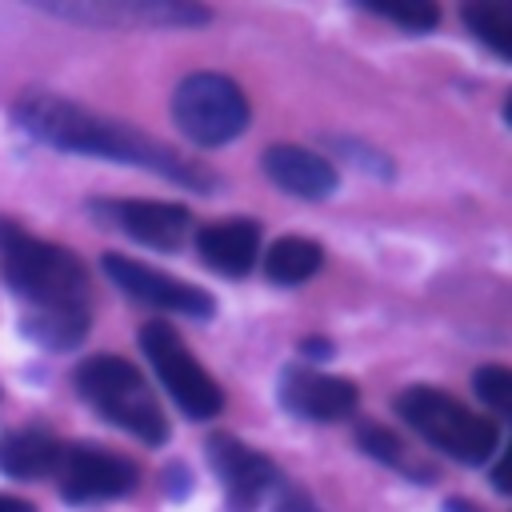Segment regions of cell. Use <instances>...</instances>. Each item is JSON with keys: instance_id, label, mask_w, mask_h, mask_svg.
Masks as SVG:
<instances>
[{"instance_id": "6da1fadb", "label": "cell", "mask_w": 512, "mask_h": 512, "mask_svg": "<svg viewBox=\"0 0 512 512\" xmlns=\"http://www.w3.org/2000/svg\"><path fill=\"white\" fill-rule=\"evenodd\" d=\"M0 268L16 300H24V332L48 348L68 352L84 340L92 316L88 268L76 252L24 232L16 220L0 216Z\"/></svg>"}, {"instance_id": "7a4b0ae2", "label": "cell", "mask_w": 512, "mask_h": 512, "mask_svg": "<svg viewBox=\"0 0 512 512\" xmlns=\"http://www.w3.org/2000/svg\"><path fill=\"white\" fill-rule=\"evenodd\" d=\"M12 120L24 136L60 148V152H80V156H100V160H116V164H132L156 176H168L192 192H212L216 176L208 168H200L196 160H184L176 148L144 136L132 124H120L112 116L88 112L64 96L52 92H28L16 100Z\"/></svg>"}, {"instance_id": "3957f363", "label": "cell", "mask_w": 512, "mask_h": 512, "mask_svg": "<svg viewBox=\"0 0 512 512\" xmlns=\"http://www.w3.org/2000/svg\"><path fill=\"white\" fill-rule=\"evenodd\" d=\"M76 392L116 428L132 432L144 444H164L168 440V420L160 412V400L152 396V384L124 360V356H108L96 352L88 360H80L76 368Z\"/></svg>"}, {"instance_id": "277c9868", "label": "cell", "mask_w": 512, "mask_h": 512, "mask_svg": "<svg viewBox=\"0 0 512 512\" xmlns=\"http://www.w3.org/2000/svg\"><path fill=\"white\" fill-rule=\"evenodd\" d=\"M396 412L404 416L408 428H416V436H424L432 448H440L460 464H484L500 444L496 420L464 408L456 396L428 384H412L408 392H400Z\"/></svg>"}, {"instance_id": "5b68a950", "label": "cell", "mask_w": 512, "mask_h": 512, "mask_svg": "<svg viewBox=\"0 0 512 512\" xmlns=\"http://www.w3.org/2000/svg\"><path fill=\"white\" fill-rule=\"evenodd\" d=\"M248 116L252 108L244 88L224 72H188L172 92V120L200 148L236 140L248 128Z\"/></svg>"}, {"instance_id": "8992f818", "label": "cell", "mask_w": 512, "mask_h": 512, "mask_svg": "<svg viewBox=\"0 0 512 512\" xmlns=\"http://www.w3.org/2000/svg\"><path fill=\"white\" fill-rule=\"evenodd\" d=\"M140 348L152 364V372L160 376L164 392L180 404L184 416L192 420H208L224 408V392L220 384L208 376V368L184 348L180 332L168 324V320H152L140 328Z\"/></svg>"}, {"instance_id": "52a82bcc", "label": "cell", "mask_w": 512, "mask_h": 512, "mask_svg": "<svg viewBox=\"0 0 512 512\" xmlns=\"http://www.w3.org/2000/svg\"><path fill=\"white\" fill-rule=\"evenodd\" d=\"M52 476H56L64 500L92 504V500L128 496L136 488V480H140V468L128 456H116L108 448L72 444V448H60V460H56Z\"/></svg>"}, {"instance_id": "ba28073f", "label": "cell", "mask_w": 512, "mask_h": 512, "mask_svg": "<svg viewBox=\"0 0 512 512\" xmlns=\"http://www.w3.org/2000/svg\"><path fill=\"white\" fill-rule=\"evenodd\" d=\"M104 272L124 296H132L140 304H152V308H164V312H180V316H192V320H208L216 312V300L204 288H196V284H188V280H180L172 272L148 268V264H140L132 256L104 252Z\"/></svg>"}, {"instance_id": "9c48e42d", "label": "cell", "mask_w": 512, "mask_h": 512, "mask_svg": "<svg viewBox=\"0 0 512 512\" xmlns=\"http://www.w3.org/2000/svg\"><path fill=\"white\" fill-rule=\"evenodd\" d=\"M52 16L84 20V24H116V28H196L208 24V8L180 0H72V4H40Z\"/></svg>"}, {"instance_id": "30bf717a", "label": "cell", "mask_w": 512, "mask_h": 512, "mask_svg": "<svg viewBox=\"0 0 512 512\" xmlns=\"http://www.w3.org/2000/svg\"><path fill=\"white\" fill-rule=\"evenodd\" d=\"M208 464H212V472L220 476L228 512H256V504L280 484L276 464H272L264 452L240 444V440L228 436V432L208 436Z\"/></svg>"}, {"instance_id": "8fae6325", "label": "cell", "mask_w": 512, "mask_h": 512, "mask_svg": "<svg viewBox=\"0 0 512 512\" xmlns=\"http://www.w3.org/2000/svg\"><path fill=\"white\" fill-rule=\"evenodd\" d=\"M88 212L108 228L148 244V248H180L192 232V216L168 200H88Z\"/></svg>"}, {"instance_id": "7c38bea8", "label": "cell", "mask_w": 512, "mask_h": 512, "mask_svg": "<svg viewBox=\"0 0 512 512\" xmlns=\"http://www.w3.org/2000/svg\"><path fill=\"white\" fill-rule=\"evenodd\" d=\"M360 400V388L344 376H324L312 368H284L280 376V404L300 416V420H316V424H332L344 420Z\"/></svg>"}, {"instance_id": "4fadbf2b", "label": "cell", "mask_w": 512, "mask_h": 512, "mask_svg": "<svg viewBox=\"0 0 512 512\" xmlns=\"http://www.w3.org/2000/svg\"><path fill=\"white\" fill-rule=\"evenodd\" d=\"M264 176L288 192V196H300V200H328L340 184L332 160H324L320 152H308L300 144H272L264 148Z\"/></svg>"}, {"instance_id": "5bb4252c", "label": "cell", "mask_w": 512, "mask_h": 512, "mask_svg": "<svg viewBox=\"0 0 512 512\" xmlns=\"http://www.w3.org/2000/svg\"><path fill=\"white\" fill-rule=\"evenodd\" d=\"M196 252L200 260L220 276H248L260 252V224L248 216L212 220L196 228Z\"/></svg>"}, {"instance_id": "9a60e30c", "label": "cell", "mask_w": 512, "mask_h": 512, "mask_svg": "<svg viewBox=\"0 0 512 512\" xmlns=\"http://www.w3.org/2000/svg\"><path fill=\"white\" fill-rule=\"evenodd\" d=\"M60 440L48 436L44 428H16L0 436V472L12 480H40L56 472L60 460Z\"/></svg>"}, {"instance_id": "2e32d148", "label": "cell", "mask_w": 512, "mask_h": 512, "mask_svg": "<svg viewBox=\"0 0 512 512\" xmlns=\"http://www.w3.org/2000/svg\"><path fill=\"white\" fill-rule=\"evenodd\" d=\"M324 264V248L304 240V236H280L268 256H264V276L272 284H304L320 272Z\"/></svg>"}, {"instance_id": "e0dca14e", "label": "cell", "mask_w": 512, "mask_h": 512, "mask_svg": "<svg viewBox=\"0 0 512 512\" xmlns=\"http://www.w3.org/2000/svg\"><path fill=\"white\" fill-rule=\"evenodd\" d=\"M460 16H464L468 32L480 44H488L496 56H508L512 52V16L500 4H468Z\"/></svg>"}, {"instance_id": "ac0fdd59", "label": "cell", "mask_w": 512, "mask_h": 512, "mask_svg": "<svg viewBox=\"0 0 512 512\" xmlns=\"http://www.w3.org/2000/svg\"><path fill=\"white\" fill-rule=\"evenodd\" d=\"M472 388H476V396H480L496 416H508V408H512V372H508L504 364H484V368H476Z\"/></svg>"}, {"instance_id": "d6986e66", "label": "cell", "mask_w": 512, "mask_h": 512, "mask_svg": "<svg viewBox=\"0 0 512 512\" xmlns=\"http://www.w3.org/2000/svg\"><path fill=\"white\" fill-rule=\"evenodd\" d=\"M364 8L384 16V20H392V24H400V28H408V32H428L440 20L436 4H364Z\"/></svg>"}, {"instance_id": "ffe728a7", "label": "cell", "mask_w": 512, "mask_h": 512, "mask_svg": "<svg viewBox=\"0 0 512 512\" xmlns=\"http://www.w3.org/2000/svg\"><path fill=\"white\" fill-rule=\"evenodd\" d=\"M356 440H360V448L372 460H380V464H404V444L384 424H356Z\"/></svg>"}, {"instance_id": "44dd1931", "label": "cell", "mask_w": 512, "mask_h": 512, "mask_svg": "<svg viewBox=\"0 0 512 512\" xmlns=\"http://www.w3.org/2000/svg\"><path fill=\"white\" fill-rule=\"evenodd\" d=\"M328 148H336L340 156H348L356 168H364L368 176H392V164L384 152L368 148L364 140H348V136H328Z\"/></svg>"}, {"instance_id": "7402d4cb", "label": "cell", "mask_w": 512, "mask_h": 512, "mask_svg": "<svg viewBox=\"0 0 512 512\" xmlns=\"http://www.w3.org/2000/svg\"><path fill=\"white\" fill-rule=\"evenodd\" d=\"M272 492H276V512H320V508L308 500V492H304L300 484L284 480V476H280V484H276Z\"/></svg>"}, {"instance_id": "603a6c76", "label": "cell", "mask_w": 512, "mask_h": 512, "mask_svg": "<svg viewBox=\"0 0 512 512\" xmlns=\"http://www.w3.org/2000/svg\"><path fill=\"white\" fill-rule=\"evenodd\" d=\"M300 352H304L308 360H328V356H332V340H328V336H308V340L300 344Z\"/></svg>"}, {"instance_id": "cb8c5ba5", "label": "cell", "mask_w": 512, "mask_h": 512, "mask_svg": "<svg viewBox=\"0 0 512 512\" xmlns=\"http://www.w3.org/2000/svg\"><path fill=\"white\" fill-rule=\"evenodd\" d=\"M164 480H168V484H164V488H168V492H172V496H184V488H188V484H184V480H188V476H184V468H180V464H172V468H168V472H164Z\"/></svg>"}, {"instance_id": "d4e9b609", "label": "cell", "mask_w": 512, "mask_h": 512, "mask_svg": "<svg viewBox=\"0 0 512 512\" xmlns=\"http://www.w3.org/2000/svg\"><path fill=\"white\" fill-rule=\"evenodd\" d=\"M0 512H36L28 500H16V496H0Z\"/></svg>"}, {"instance_id": "484cf974", "label": "cell", "mask_w": 512, "mask_h": 512, "mask_svg": "<svg viewBox=\"0 0 512 512\" xmlns=\"http://www.w3.org/2000/svg\"><path fill=\"white\" fill-rule=\"evenodd\" d=\"M444 512H484V508H476L472 500H460V496H452V500L444 504Z\"/></svg>"}, {"instance_id": "4316f807", "label": "cell", "mask_w": 512, "mask_h": 512, "mask_svg": "<svg viewBox=\"0 0 512 512\" xmlns=\"http://www.w3.org/2000/svg\"><path fill=\"white\" fill-rule=\"evenodd\" d=\"M492 484H496L500 492H508V480H504V468H492Z\"/></svg>"}]
</instances>
